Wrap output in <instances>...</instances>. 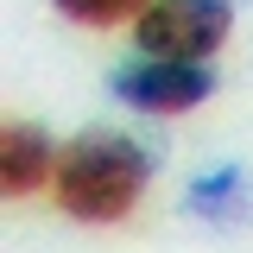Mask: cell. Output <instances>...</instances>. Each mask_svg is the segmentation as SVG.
<instances>
[{
    "label": "cell",
    "mask_w": 253,
    "mask_h": 253,
    "mask_svg": "<svg viewBox=\"0 0 253 253\" xmlns=\"http://www.w3.org/2000/svg\"><path fill=\"white\" fill-rule=\"evenodd\" d=\"M247 209V190H241V171H209L203 184L190 190V215H209V221H228Z\"/></svg>",
    "instance_id": "cell-5"
},
{
    "label": "cell",
    "mask_w": 253,
    "mask_h": 253,
    "mask_svg": "<svg viewBox=\"0 0 253 253\" xmlns=\"http://www.w3.org/2000/svg\"><path fill=\"white\" fill-rule=\"evenodd\" d=\"M234 26V13H228V0H152L146 13H139V51L146 57H184V63H203L221 51V38Z\"/></svg>",
    "instance_id": "cell-2"
},
{
    "label": "cell",
    "mask_w": 253,
    "mask_h": 253,
    "mask_svg": "<svg viewBox=\"0 0 253 253\" xmlns=\"http://www.w3.org/2000/svg\"><path fill=\"white\" fill-rule=\"evenodd\" d=\"M152 177V152L121 133H89L57 152V203L76 221H121Z\"/></svg>",
    "instance_id": "cell-1"
},
{
    "label": "cell",
    "mask_w": 253,
    "mask_h": 253,
    "mask_svg": "<svg viewBox=\"0 0 253 253\" xmlns=\"http://www.w3.org/2000/svg\"><path fill=\"white\" fill-rule=\"evenodd\" d=\"M51 6L76 26H121L126 13H146L152 0H51Z\"/></svg>",
    "instance_id": "cell-6"
},
{
    "label": "cell",
    "mask_w": 253,
    "mask_h": 253,
    "mask_svg": "<svg viewBox=\"0 0 253 253\" xmlns=\"http://www.w3.org/2000/svg\"><path fill=\"white\" fill-rule=\"evenodd\" d=\"M108 89L139 114H184L196 101H209L215 76L203 63H184V57H139V63H121Z\"/></svg>",
    "instance_id": "cell-3"
},
{
    "label": "cell",
    "mask_w": 253,
    "mask_h": 253,
    "mask_svg": "<svg viewBox=\"0 0 253 253\" xmlns=\"http://www.w3.org/2000/svg\"><path fill=\"white\" fill-rule=\"evenodd\" d=\"M57 177V158H51V139L38 133V126L13 121L6 133H0V190L6 196H26V190L51 184Z\"/></svg>",
    "instance_id": "cell-4"
}]
</instances>
